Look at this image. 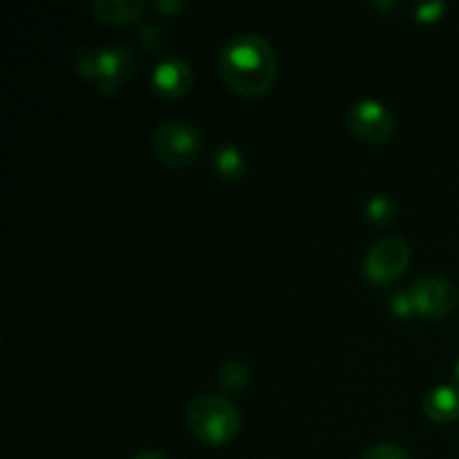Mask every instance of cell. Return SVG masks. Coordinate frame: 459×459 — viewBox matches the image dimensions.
Masks as SVG:
<instances>
[{
    "instance_id": "cell-5",
    "label": "cell",
    "mask_w": 459,
    "mask_h": 459,
    "mask_svg": "<svg viewBox=\"0 0 459 459\" xmlns=\"http://www.w3.org/2000/svg\"><path fill=\"white\" fill-rule=\"evenodd\" d=\"M415 314L424 318H444L455 312L459 305V290L453 281L442 276H424L412 282L411 290Z\"/></svg>"
},
{
    "instance_id": "cell-18",
    "label": "cell",
    "mask_w": 459,
    "mask_h": 459,
    "mask_svg": "<svg viewBox=\"0 0 459 459\" xmlns=\"http://www.w3.org/2000/svg\"><path fill=\"white\" fill-rule=\"evenodd\" d=\"M390 312H393L394 316H402V318L415 314V305H412L411 291H397V294L390 299Z\"/></svg>"
},
{
    "instance_id": "cell-16",
    "label": "cell",
    "mask_w": 459,
    "mask_h": 459,
    "mask_svg": "<svg viewBox=\"0 0 459 459\" xmlns=\"http://www.w3.org/2000/svg\"><path fill=\"white\" fill-rule=\"evenodd\" d=\"M361 459H412V457L408 455L406 448H402L399 444L381 442V444H375L372 448H368V451L361 455Z\"/></svg>"
},
{
    "instance_id": "cell-13",
    "label": "cell",
    "mask_w": 459,
    "mask_h": 459,
    "mask_svg": "<svg viewBox=\"0 0 459 459\" xmlns=\"http://www.w3.org/2000/svg\"><path fill=\"white\" fill-rule=\"evenodd\" d=\"M366 215L375 224L393 222L394 215H397V202L385 193H377L366 202Z\"/></svg>"
},
{
    "instance_id": "cell-19",
    "label": "cell",
    "mask_w": 459,
    "mask_h": 459,
    "mask_svg": "<svg viewBox=\"0 0 459 459\" xmlns=\"http://www.w3.org/2000/svg\"><path fill=\"white\" fill-rule=\"evenodd\" d=\"M188 0H157L155 3V9L157 12L166 13V16H170V13H178L182 12V9L188 7Z\"/></svg>"
},
{
    "instance_id": "cell-12",
    "label": "cell",
    "mask_w": 459,
    "mask_h": 459,
    "mask_svg": "<svg viewBox=\"0 0 459 459\" xmlns=\"http://www.w3.org/2000/svg\"><path fill=\"white\" fill-rule=\"evenodd\" d=\"M249 368L238 359H229L218 370V381L224 390H242L249 384Z\"/></svg>"
},
{
    "instance_id": "cell-2",
    "label": "cell",
    "mask_w": 459,
    "mask_h": 459,
    "mask_svg": "<svg viewBox=\"0 0 459 459\" xmlns=\"http://www.w3.org/2000/svg\"><path fill=\"white\" fill-rule=\"evenodd\" d=\"M188 426L200 442L222 446L240 430V411L229 397L200 394L188 406Z\"/></svg>"
},
{
    "instance_id": "cell-8",
    "label": "cell",
    "mask_w": 459,
    "mask_h": 459,
    "mask_svg": "<svg viewBox=\"0 0 459 459\" xmlns=\"http://www.w3.org/2000/svg\"><path fill=\"white\" fill-rule=\"evenodd\" d=\"M152 88L166 99H182L193 88V70L184 58L169 56L152 72Z\"/></svg>"
},
{
    "instance_id": "cell-15",
    "label": "cell",
    "mask_w": 459,
    "mask_h": 459,
    "mask_svg": "<svg viewBox=\"0 0 459 459\" xmlns=\"http://www.w3.org/2000/svg\"><path fill=\"white\" fill-rule=\"evenodd\" d=\"M74 67L79 70L81 76L94 81L99 72V49L83 48L74 54Z\"/></svg>"
},
{
    "instance_id": "cell-3",
    "label": "cell",
    "mask_w": 459,
    "mask_h": 459,
    "mask_svg": "<svg viewBox=\"0 0 459 459\" xmlns=\"http://www.w3.org/2000/svg\"><path fill=\"white\" fill-rule=\"evenodd\" d=\"M152 148L166 166L184 169V166L193 164V160L200 155L202 133L191 121H164L152 134Z\"/></svg>"
},
{
    "instance_id": "cell-7",
    "label": "cell",
    "mask_w": 459,
    "mask_h": 459,
    "mask_svg": "<svg viewBox=\"0 0 459 459\" xmlns=\"http://www.w3.org/2000/svg\"><path fill=\"white\" fill-rule=\"evenodd\" d=\"M137 70V56L128 45H110L106 49H99V72H97V88L101 92H115L126 81L133 79Z\"/></svg>"
},
{
    "instance_id": "cell-11",
    "label": "cell",
    "mask_w": 459,
    "mask_h": 459,
    "mask_svg": "<svg viewBox=\"0 0 459 459\" xmlns=\"http://www.w3.org/2000/svg\"><path fill=\"white\" fill-rule=\"evenodd\" d=\"M213 170L224 182H238L247 170V160L236 143H220L213 151Z\"/></svg>"
},
{
    "instance_id": "cell-14",
    "label": "cell",
    "mask_w": 459,
    "mask_h": 459,
    "mask_svg": "<svg viewBox=\"0 0 459 459\" xmlns=\"http://www.w3.org/2000/svg\"><path fill=\"white\" fill-rule=\"evenodd\" d=\"M139 39H142L143 48L151 49V52L155 54L166 52V48H169V36H166V31L161 30L160 25H155V22H143V25L139 27Z\"/></svg>"
},
{
    "instance_id": "cell-10",
    "label": "cell",
    "mask_w": 459,
    "mask_h": 459,
    "mask_svg": "<svg viewBox=\"0 0 459 459\" xmlns=\"http://www.w3.org/2000/svg\"><path fill=\"white\" fill-rule=\"evenodd\" d=\"M92 12L101 21L124 25V22L137 21L146 12V3L143 0H94Z\"/></svg>"
},
{
    "instance_id": "cell-20",
    "label": "cell",
    "mask_w": 459,
    "mask_h": 459,
    "mask_svg": "<svg viewBox=\"0 0 459 459\" xmlns=\"http://www.w3.org/2000/svg\"><path fill=\"white\" fill-rule=\"evenodd\" d=\"M133 459H169L161 451H152V448H146V451H139Z\"/></svg>"
},
{
    "instance_id": "cell-6",
    "label": "cell",
    "mask_w": 459,
    "mask_h": 459,
    "mask_svg": "<svg viewBox=\"0 0 459 459\" xmlns=\"http://www.w3.org/2000/svg\"><path fill=\"white\" fill-rule=\"evenodd\" d=\"M350 128L366 143H385L394 134V117L388 108L377 99H359L350 110Z\"/></svg>"
},
{
    "instance_id": "cell-1",
    "label": "cell",
    "mask_w": 459,
    "mask_h": 459,
    "mask_svg": "<svg viewBox=\"0 0 459 459\" xmlns=\"http://www.w3.org/2000/svg\"><path fill=\"white\" fill-rule=\"evenodd\" d=\"M218 70L233 92L242 97H263L276 81V52L260 34H236L220 49Z\"/></svg>"
},
{
    "instance_id": "cell-4",
    "label": "cell",
    "mask_w": 459,
    "mask_h": 459,
    "mask_svg": "<svg viewBox=\"0 0 459 459\" xmlns=\"http://www.w3.org/2000/svg\"><path fill=\"white\" fill-rule=\"evenodd\" d=\"M411 247L406 240L397 236L381 238L375 245L370 247V251L366 254V263H363V272L370 278L372 282H385L397 281L399 276H403L411 264Z\"/></svg>"
},
{
    "instance_id": "cell-17",
    "label": "cell",
    "mask_w": 459,
    "mask_h": 459,
    "mask_svg": "<svg viewBox=\"0 0 459 459\" xmlns=\"http://www.w3.org/2000/svg\"><path fill=\"white\" fill-rule=\"evenodd\" d=\"M412 12H415V18L420 22H433L442 18V13L446 12V3H442V0H426V3L415 4Z\"/></svg>"
},
{
    "instance_id": "cell-21",
    "label": "cell",
    "mask_w": 459,
    "mask_h": 459,
    "mask_svg": "<svg viewBox=\"0 0 459 459\" xmlns=\"http://www.w3.org/2000/svg\"><path fill=\"white\" fill-rule=\"evenodd\" d=\"M455 375H457V381H459V361H457V366H455Z\"/></svg>"
},
{
    "instance_id": "cell-9",
    "label": "cell",
    "mask_w": 459,
    "mask_h": 459,
    "mask_svg": "<svg viewBox=\"0 0 459 459\" xmlns=\"http://www.w3.org/2000/svg\"><path fill=\"white\" fill-rule=\"evenodd\" d=\"M424 412L429 420L446 424L459 417V385H437L424 399Z\"/></svg>"
}]
</instances>
